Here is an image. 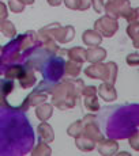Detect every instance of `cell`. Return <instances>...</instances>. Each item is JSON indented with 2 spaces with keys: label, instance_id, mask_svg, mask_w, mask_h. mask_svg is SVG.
Masks as SVG:
<instances>
[{
  "label": "cell",
  "instance_id": "obj_1",
  "mask_svg": "<svg viewBox=\"0 0 139 156\" xmlns=\"http://www.w3.org/2000/svg\"><path fill=\"white\" fill-rule=\"evenodd\" d=\"M34 133L22 113L0 107V154H25L33 145Z\"/></svg>",
  "mask_w": 139,
  "mask_h": 156
}]
</instances>
